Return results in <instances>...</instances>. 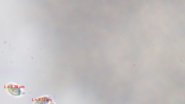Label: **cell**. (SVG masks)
Masks as SVG:
<instances>
[{"label": "cell", "instance_id": "obj_2", "mask_svg": "<svg viewBox=\"0 0 185 104\" xmlns=\"http://www.w3.org/2000/svg\"><path fill=\"white\" fill-rule=\"evenodd\" d=\"M50 98L45 97L40 98L34 103V104H49L50 103Z\"/></svg>", "mask_w": 185, "mask_h": 104}, {"label": "cell", "instance_id": "obj_1", "mask_svg": "<svg viewBox=\"0 0 185 104\" xmlns=\"http://www.w3.org/2000/svg\"><path fill=\"white\" fill-rule=\"evenodd\" d=\"M7 89L9 93L13 96H20L22 95V89L19 86L15 85L9 84L7 86Z\"/></svg>", "mask_w": 185, "mask_h": 104}, {"label": "cell", "instance_id": "obj_3", "mask_svg": "<svg viewBox=\"0 0 185 104\" xmlns=\"http://www.w3.org/2000/svg\"><path fill=\"white\" fill-rule=\"evenodd\" d=\"M54 104L51 103H50V104Z\"/></svg>", "mask_w": 185, "mask_h": 104}]
</instances>
